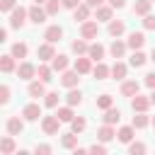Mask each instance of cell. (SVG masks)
<instances>
[{
	"instance_id": "57",
	"label": "cell",
	"mask_w": 155,
	"mask_h": 155,
	"mask_svg": "<svg viewBox=\"0 0 155 155\" xmlns=\"http://www.w3.org/2000/svg\"><path fill=\"white\" fill-rule=\"evenodd\" d=\"M153 2H155V0H153Z\"/></svg>"
},
{
	"instance_id": "20",
	"label": "cell",
	"mask_w": 155,
	"mask_h": 155,
	"mask_svg": "<svg viewBox=\"0 0 155 155\" xmlns=\"http://www.w3.org/2000/svg\"><path fill=\"white\" fill-rule=\"evenodd\" d=\"M51 68H53L56 73H63V70H68V56H63V53H56V56L51 58Z\"/></svg>"
},
{
	"instance_id": "44",
	"label": "cell",
	"mask_w": 155,
	"mask_h": 155,
	"mask_svg": "<svg viewBox=\"0 0 155 155\" xmlns=\"http://www.w3.org/2000/svg\"><path fill=\"white\" fill-rule=\"evenodd\" d=\"M90 153H94V155H104V153H107V145H104L102 140H99V143H92V145H90Z\"/></svg>"
},
{
	"instance_id": "17",
	"label": "cell",
	"mask_w": 155,
	"mask_h": 155,
	"mask_svg": "<svg viewBox=\"0 0 155 155\" xmlns=\"http://www.w3.org/2000/svg\"><path fill=\"white\" fill-rule=\"evenodd\" d=\"M111 12H114L111 5H99V7L94 10V19H97V22H111Z\"/></svg>"
},
{
	"instance_id": "3",
	"label": "cell",
	"mask_w": 155,
	"mask_h": 155,
	"mask_svg": "<svg viewBox=\"0 0 155 155\" xmlns=\"http://www.w3.org/2000/svg\"><path fill=\"white\" fill-rule=\"evenodd\" d=\"M80 36L82 39H97L99 36V22L97 19H87L80 24Z\"/></svg>"
},
{
	"instance_id": "25",
	"label": "cell",
	"mask_w": 155,
	"mask_h": 155,
	"mask_svg": "<svg viewBox=\"0 0 155 155\" xmlns=\"http://www.w3.org/2000/svg\"><path fill=\"white\" fill-rule=\"evenodd\" d=\"M70 48H73V53L75 56H87V48H90V44H87V39H75L73 44H70Z\"/></svg>"
},
{
	"instance_id": "42",
	"label": "cell",
	"mask_w": 155,
	"mask_h": 155,
	"mask_svg": "<svg viewBox=\"0 0 155 155\" xmlns=\"http://www.w3.org/2000/svg\"><path fill=\"white\" fill-rule=\"evenodd\" d=\"M61 7H63V2L61 0H46V12L53 17V15H58L61 12Z\"/></svg>"
},
{
	"instance_id": "46",
	"label": "cell",
	"mask_w": 155,
	"mask_h": 155,
	"mask_svg": "<svg viewBox=\"0 0 155 155\" xmlns=\"http://www.w3.org/2000/svg\"><path fill=\"white\" fill-rule=\"evenodd\" d=\"M34 153H36V155H51V153H53V148H51V145H46V143H41V145H36V148H34Z\"/></svg>"
},
{
	"instance_id": "8",
	"label": "cell",
	"mask_w": 155,
	"mask_h": 155,
	"mask_svg": "<svg viewBox=\"0 0 155 155\" xmlns=\"http://www.w3.org/2000/svg\"><path fill=\"white\" fill-rule=\"evenodd\" d=\"M73 68H75L80 75H87V73H92V58H90V56H78L75 63H73Z\"/></svg>"
},
{
	"instance_id": "52",
	"label": "cell",
	"mask_w": 155,
	"mask_h": 155,
	"mask_svg": "<svg viewBox=\"0 0 155 155\" xmlns=\"http://www.w3.org/2000/svg\"><path fill=\"white\" fill-rule=\"evenodd\" d=\"M0 41H7V29H0Z\"/></svg>"
},
{
	"instance_id": "33",
	"label": "cell",
	"mask_w": 155,
	"mask_h": 155,
	"mask_svg": "<svg viewBox=\"0 0 155 155\" xmlns=\"http://www.w3.org/2000/svg\"><path fill=\"white\" fill-rule=\"evenodd\" d=\"M65 102H68L70 107H80V104H82V92L75 90V87H70V92L65 94Z\"/></svg>"
},
{
	"instance_id": "2",
	"label": "cell",
	"mask_w": 155,
	"mask_h": 155,
	"mask_svg": "<svg viewBox=\"0 0 155 155\" xmlns=\"http://www.w3.org/2000/svg\"><path fill=\"white\" fill-rule=\"evenodd\" d=\"M61 119L53 114V116H41V131L46 133V136H56L58 133V128H61Z\"/></svg>"
},
{
	"instance_id": "6",
	"label": "cell",
	"mask_w": 155,
	"mask_h": 155,
	"mask_svg": "<svg viewBox=\"0 0 155 155\" xmlns=\"http://www.w3.org/2000/svg\"><path fill=\"white\" fill-rule=\"evenodd\" d=\"M17 75H19V80H31V78L36 75V65L29 63V61H22V63L17 65Z\"/></svg>"
},
{
	"instance_id": "5",
	"label": "cell",
	"mask_w": 155,
	"mask_h": 155,
	"mask_svg": "<svg viewBox=\"0 0 155 155\" xmlns=\"http://www.w3.org/2000/svg\"><path fill=\"white\" fill-rule=\"evenodd\" d=\"M46 17H48V12H46V7H41V5H31L29 7V19L34 22V24H44L46 22Z\"/></svg>"
},
{
	"instance_id": "49",
	"label": "cell",
	"mask_w": 155,
	"mask_h": 155,
	"mask_svg": "<svg viewBox=\"0 0 155 155\" xmlns=\"http://www.w3.org/2000/svg\"><path fill=\"white\" fill-rule=\"evenodd\" d=\"M63 2V7H68V10H75L80 2H85V0H61Z\"/></svg>"
},
{
	"instance_id": "22",
	"label": "cell",
	"mask_w": 155,
	"mask_h": 155,
	"mask_svg": "<svg viewBox=\"0 0 155 155\" xmlns=\"http://www.w3.org/2000/svg\"><path fill=\"white\" fill-rule=\"evenodd\" d=\"M133 133H136V128H133V124H131V126H121V128L116 131V138H119L121 143H126V145H128V143L133 140Z\"/></svg>"
},
{
	"instance_id": "48",
	"label": "cell",
	"mask_w": 155,
	"mask_h": 155,
	"mask_svg": "<svg viewBox=\"0 0 155 155\" xmlns=\"http://www.w3.org/2000/svg\"><path fill=\"white\" fill-rule=\"evenodd\" d=\"M143 82H145V85H148V87H150V90H155V70H153V73H148V75H145V80H143Z\"/></svg>"
},
{
	"instance_id": "38",
	"label": "cell",
	"mask_w": 155,
	"mask_h": 155,
	"mask_svg": "<svg viewBox=\"0 0 155 155\" xmlns=\"http://www.w3.org/2000/svg\"><path fill=\"white\" fill-rule=\"evenodd\" d=\"M145 61H148V56H145L140 48H138V51H133V56L128 58V63H131L133 68H140V65H145Z\"/></svg>"
},
{
	"instance_id": "18",
	"label": "cell",
	"mask_w": 155,
	"mask_h": 155,
	"mask_svg": "<svg viewBox=\"0 0 155 155\" xmlns=\"http://www.w3.org/2000/svg\"><path fill=\"white\" fill-rule=\"evenodd\" d=\"M107 31H109V36L119 39V36L126 31V24H124V19H111V22H109V27H107Z\"/></svg>"
},
{
	"instance_id": "13",
	"label": "cell",
	"mask_w": 155,
	"mask_h": 155,
	"mask_svg": "<svg viewBox=\"0 0 155 155\" xmlns=\"http://www.w3.org/2000/svg\"><path fill=\"white\" fill-rule=\"evenodd\" d=\"M114 138H116V131H114V126H111V124H104V126H99V128H97V140L109 143V140H114Z\"/></svg>"
},
{
	"instance_id": "37",
	"label": "cell",
	"mask_w": 155,
	"mask_h": 155,
	"mask_svg": "<svg viewBox=\"0 0 155 155\" xmlns=\"http://www.w3.org/2000/svg\"><path fill=\"white\" fill-rule=\"evenodd\" d=\"M150 121H153V119H148V114H145V111H136V116H133V121H131V124H133V128H145Z\"/></svg>"
},
{
	"instance_id": "39",
	"label": "cell",
	"mask_w": 155,
	"mask_h": 155,
	"mask_svg": "<svg viewBox=\"0 0 155 155\" xmlns=\"http://www.w3.org/2000/svg\"><path fill=\"white\" fill-rule=\"evenodd\" d=\"M58 99H61L58 92H46V94H44V104H46L48 109H56V107H58Z\"/></svg>"
},
{
	"instance_id": "55",
	"label": "cell",
	"mask_w": 155,
	"mask_h": 155,
	"mask_svg": "<svg viewBox=\"0 0 155 155\" xmlns=\"http://www.w3.org/2000/svg\"><path fill=\"white\" fill-rule=\"evenodd\" d=\"M34 2H36V5H41V2H46V0H34Z\"/></svg>"
},
{
	"instance_id": "50",
	"label": "cell",
	"mask_w": 155,
	"mask_h": 155,
	"mask_svg": "<svg viewBox=\"0 0 155 155\" xmlns=\"http://www.w3.org/2000/svg\"><path fill=\"white\" fill-rule=\"evenodd\" d=\"M109 5H111L114 10H121V7L126 5V0H109Z\"/></svg>"
},
{
	"instance_id": "15",
	"label": "cell",
	"mask_w": 155,
	"mask_h": 155,
	"mask_svg": "<svg viewBox=\"0 0 155 155\" xmlns=\"http://www.w3.org/2000/svg\"><path fill=\"white\" fill-rule=\"evenodd\" d=\"M61 36H63V27H58V24H51V27H46V31H44V39L51 41V44L61 41Z\"/></svg>"
},
{
	"instance_id": "53",
	"label": "cell",
	"mask_w": 155,
	"mask_h": 155,
	"mask_svg": "<svg viewBox=\"0 0 155 155\" xmlns=\"http://www.w3.org/2000/svg\"><path fill=\"white\" fill-rule=\"evenodd\" d=\"M150 61L155 63V46H153V51H150Z\"/></svg>"
},
{
	"instance_id": "54",
	"label": "cell",
	"mask_w": 155,
	"mask_h": 155,
	"mask_svg": "<svg viewBox=\"0 0 155 155\" xmlns=\"http://www.w3.org/2000/svg\"><path fill=\"white\" fill-rule=\"evenodd\" d=\"M150 102H153V104H155V90H153V92H150Z\"/></svg>"
},
{
	"instance_id": "27",
	"label": "cell",
	"mask_w": 155,
	"mask_h": 155,
	"mask_svg": "<svg viewBox=\"0 0 155 155\" xmlns=\"http://www.w3.org/2000/svg\"><path fill=\"white\" fill-rule=\"evenodd\" d=\"M53 73H56V70H53L51 65H46V63H41V65L36 68V78H39V80H44V82H51V80H53V78H51Z\"/></svg>"
},
{
	"instance_id": "26",
	"label": "cell",
	"mask_w": 155,
	"mask_h": 155,
	"mask_svg": "<svg viewBox=\"0 0 155 155\" xmlns=\"http://www.w3.org/2000/svg\"><path fill=\"white\" fill-rule=\"evenodd\" d=\"M92 75H94L97 80H107V78L111 75V68H109V65H104L102 61H97V65L92 68Z\"/></svg>"
},
{
	"instance_id": "1",
	"label": "cell",
	"mask_w": 155,
	"mask_h": 155,
	"mask_svg": "<svg viewBox=\"0 0 155 155\" xmlns=\"http://www.w3.org/2000/svg\"><path fill=\"white\" fill-rule=\"evenodd\" d=\"M27 17H29V10H24L22 5L15 7V10L10 12V27H12V29H22L24 22H27Z\"/></svg>"
},
{
	"instance_id": "34",
	"label": "cell",
	"mask_w": 155,
	"mask_h": 155,
	"mask_svg": "<svg viewBox=\"0 0 155 155\" xmlns=\"http://www.w3.org/2000/svg\"><path fill=\"white\" fill-rule=\"evenodd\" d=\"M56 116L63 121V124H70L73 119H75V114H73V107L68 104V107H58V111H56Z\"/></svg>"
},
{
	"instance_id": "4",
	"label": "cell",
	"mask_w": 155,
	"mask_h": 155,
	"mask_svg": "<svg viewBox=\"0 0 155 155\" xmlns=\"http://www.w3.org/2000/svg\"><path fill=\"white\" fill-rule=\"evenodd\" d=\"M78 82H80V73H78L75 68H73V70H63V73H61V85H63V87H68V90H70V87H78Z\"/></svg>"
},
{
	"instance_id": "40",
	"label": "cell",
	"mask_w": 155,
	"mask_h": 155,
	"mask_svg": "<svg viewBox=\"0 0 155 155\" xmlns=\"http://www.w3.org/2000/svg\"><path fill=\"white\" fill-rule=\"evenodd\" d=\"M87 128V121L82 119V116H75L73 121H70V131H75V133H82Z\"/></svg>"
},
{
	"instance_id": "23",
	"label": "cell",
	"mask_w": 155,
	"mask_h": 155,
	"mask_svg": "<svg viewBox=\"0 0 155 155\" xmlns=\"http://www.w3.org/2000/svg\"><path fill=\"white\" fill-rule=\"evenodd\" d=\"M61 145H63L65 150H75V148H78V133H75V131L63 133V136H61Z\"/></svg>"
},
{
	"instance_id": "31",
	"label": "cell",
	"mask_w": 155,
	"mask_h": 155,
	"mask_svg": "<svg viewBox=\"0 0 155 155\" xmlns=\"http://www.w3.org/2000/svg\"><path fill=\"white\" fill-rule=\"evenodd\" d=\"M0 70H2V73H12V70H17V68H15V56H12V53L0 56Z\"/></svg>"
},
{
	"instance_id": "9",
	"label": "cell",
	"mask_w": 155,
	"mask_h": 155,
	"mask_svg": "<svg viewBox=\"0 0 155 155\" xmlns=\"http://www.w3.org/2000/svg\"><path fill=\"white\" fill-rule=\"evenodd\" d=\"M22 116H24L27 121H39V119H41V107H39L36 102H29V104L22 109Z\"/></svg>"
},
{
	"instance_id": "45",
	"label": "cell",
	"mask_w": 155,
	"mask_h": 155,
	"mask_svg": "<svg viewBox=\"0 0 155 155\" xmlns=\"http://www.w3.org/2000/svg\"><path fill=\"white\" fill-rule=\"evenodd\" d=\"M10 102V85H2L0 87V104H7Z\"/></svg>"
},
{
	"instance_id": "10",
	"label": "cell",
	"mask_w": 155,
	"mask_h": 155,
	"mask_svg": "<svg viewBox=\"0 0 155 155\" xmlns=\"http://www.w3.org/2000/svg\"><path fill=\"white\" fill-rule=\"evenodd\" d=\"M126 48H128V44L126 41H119V39H114L111 44H109V53H111V58H124L126 56Z\"/></svg>"
},
{
	"instance_id": "29",
	"label": "cell",
	"mask_w": 155,
	"mask_h": 155,
	"mask_svg": "<svg viewBox=\"0 0 155 155\" xmlns=\"http://www.w3.org/2000/svg\"><path fill=\"white\" fill-rule=\"evenodd\" d=\"M15 150H17V145H15V138H12V133H10V136L2 138V143H0V153H2V155H12Z\"/></svg>"
},
{
	"instance_id": "19",
	"label": "cell",
	"mask_w": 155,
	"mask_h": 155,
	"mask_svg": "<svg viewBox=\"0 0 155 155\" xmlns=\"http://www.w3.org/2000/svg\"><path fill=\"white\" fill-rule=\"evenodd\" d=\"M126 44H128V48L138 51V48H140V46L145 44V34H143V31H131V34H128V41H126Z\"/></svg>"
},
{
	"instance_id": "30",
	"label": "cell",
	"mask_w": 155,
	"mask_h": 155,
	"mask_svg": "<svg viewBox=\"0 0 155 155\" xmlns=\"http://www.w3.org/2000/svg\"><path fill=\"white\" fill-rule=\"evenodd\" d=\"M87 56L92 58V61H102L104 58V46L97 41V44H90V48H87Z\"/></svg>"
},
{
	"instance_id": "41",
	"label": "cell",
	"mask_w": 155,
	"mask_h": 155,
	"mask_svg": "<svg viewBox=\"0 0 155 155\" xmlns=\"http://www.w3.org/2000/svg\"><path fill=\"white\" fill-rule=\"evenodd\" d=\"M148 148H145V143H140V140H131L128 143V153L131 155H140V153H145Z\"/></svg>"
},
{
	"instance_id": "7",
	"label": "cell",
	"mask_w": 155,
	"mask_h": 155,
	"mask_svg": "<svg viewBox=\"0 0 155 155\" xmlns=\"http://www.w3.org/2000/svg\"><path fill=\"white\" fill-rule=\"evenodd\" d=\"M24 116L19 119V116H10L7 119V124H5V128H7V133H12V136H19L22 131H24Z\"/></svg>"
},
{
	"instance_id": "43",
	"label": "cell",
	"mask_w": 155,
	"mask_h": 155,
	"mask_svg": "<svg viewBox=\"0 0 155 155\" xmlns=\"http://www.w3.org/2000/svg\"><path fill=\"white\" fill-rule=\"evenodd\" d=\"M17 7V2L15 0H0V12H5V15H10L12 10Z\"/></svg>"
},
{
	"instance_id": "21",
	"label": "cell",
	"mask_w": 155,
	"mask_h": 155,
	"mask_svg": "<svg viewBox=\"0 0 155 155\" xmlns=\"http://www.w3.org/2000/svg\"><path fill=\"white\" fill-rule=\"evenodd\" d=\"M138 90H140V85L136 80H124L121 82V94L124 97H133V94H138Z\"/></svg>"
},
{
	"instance_id": "14",
	"label": "cell",
	"mask_w": 155,
	"mask_h": 155,
	"mask_svg": "<svg viewBox=\"0 0 155 155\" xmlns=\"http://www.w3.org/2000/svg\"><path fill=\"white\" fill-rule=\"evenodd\" d=\"M90 10H92V7H90L87 2H80V5L73 10V19H75V22H80V24H82V22H87V19H90Z\"/></svg>"
},
{
	"instance_id": "56",
	"label": "cell",
	"mask_w": 155,
	"mask_h": 155,
	"mask_svg": "<svg viewBox=\"0 0 155 155\" xmlns=\"http://www.w3.org/2000/svg\"><path fill=\"white\" fill-rule=\"evenodd\" d=\"M150 124H153V126H155V116H153V121H150Z\"/></svg>"
},
{
	"instance_id": "32",
	"label": "cell",
	"mask_w": 155,
	"mask_h": 155,
	"mask_svg": "<svg viewBox=\"0 0 155 155\" xmlns=\"http://www.w3.org/2000/svg\"><path fill=\"white\" fill-rule=\"evenodd\" d=\"M126 73H128V68H126V63H121V61H116V63L111 65V78H114V80H124V78H126Z\"/></svg>"
},
{
	"instance_id": "11",
	"label": "cell",
	"mask_w": 155,
	"mask_h": 155,
	"mask_svg": "<svg viewBox=\"0 0 155 155\" xmlns=\"http://www.w3.org/2000/svg\"><path fill=\"white\" fill-rule=\"evenodd\" d=\"M27 92H29V97L39 99V97H44V94H46V82L36 78V80H31V82H29V90H27Z\"/></svg>"
},
{
	"instance_id": "12",
	"label": "cell",
	"mask_w": 155,
	"mask_h": 155,
	"mask_svg": "<svg viewBox=\"0 0 155 155\" xmlns=\"http://www.w3.org/2000/svg\"><path fill=\"white\" fill-rule=\"evenodd\" d=\"M150 104H153L150 97H143V94H133V97H131V109H133V111H148Z\"/></svg>"
},
{
	"instance_id": "24",
	"label": "cell",
	"mask_w": 155,
	"mask_h": 155,
	"mask_svg": "<svg viewBox=\"0 0 155 155\" xmlns=\"http://www.w3.org/2000/svg\"><path fill=\"white\" fill-rule=\"evenodd\" d=\"M150 7H153V0H136V5H133V15L145 17V15H150Z\"/></svg>"
},
{
	"instance_id": "51",
	"label": "cell",
	"mask_w": 155,
	"mask_h": 155,
	"mask_svg": "<svg viewBox=\"0 0 155 155\" xmlns=\"http://www.w3.org/2000/svg\"><path fill=\"white\" fill-rule=\"evenodd\" d=\"M85 2H87V5L92 7V10H97L99 5H104V0H85Z\"/></svg>"
},
{
	"instance_id": "16",
	"label": "cell",
	"mask_w": 155,
	"mask_h": 155,
	"mask_svg": "<svg viewBox=\"0 0 155 155\" xmlns=\"http://www.w3.org/2000/svg\"><path fill=\"white\" fill-rule=\"evenodd\" d=\"M36 56H39V61H51V58L56 56V48H53V44H51V41L41 44V46L36 48Z\"/></svg>"
},
{
	"instance_id": "35",
	"label": "cell",
	"mask_w": 155,
	"mask_h": 155,
	"mask_svg": "<svg viewBox=\"0 0 155 155\" xmlns=\"http://www.w3.org/2000/svg\"><path fill=\"white\" fill-rule=\"evenodd\" d=\"M10 53H12L15 58H27V53H29V48H27V44H24V41H17V44H12V48H10Z\"/></svg>"
},
{
	"instance_id": "36",
	"label": "cell",
	"mask_w": 155,
	"mask_h": 155,
	"mask_svg": "<svg viewBox=\"0 0 155 155\" xmlns=\"http://www.w3.org/2000/svg\"><path fill=\"white\" fill-rule=\"evenodd\" d=\"M102 119H104V124H111V126H114V124H119V121H121V111L111 107V109H107V111H104V116H102Z\"/></svg>"
},
{
	"instance_id": "47",
	"label": "cell",
	"mask_w": 155,
	"mask_h": 155,
	"mask_svg": "<svg viewBox=\"0 0 155 155\" xmlns=\"http://www.w3.org/2000/svg\"><path fill=\"white\" fill-rule=\"evenodd\" d=\"M143 29H155V15H145L143 17Z\"/></svg>"
},
{
	"instance_id": "28",
	"label": "cell",
	"mask_w": 155,
	"mask_h": 155,
	"mask_svg": "<svg viewBox=\"0 0 155 155\" xmlns=\"http://www.w3.org/2000/svg\"><path fill=\"white\" fill-rule=\"evenodd\" d=\"M94 107L102 109V111H107V109L114 107V97H111V94H99V97L94 99Z\"/></svg>"
}]
</instances>
